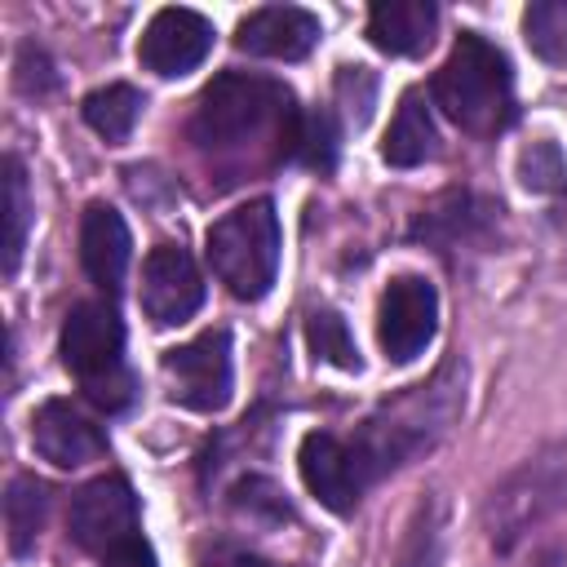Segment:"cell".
I'll return each mask as SVG.
<instances>
[{
  "label": "cell",
  "mask_w": 567,
  "mask_h": 567,
  "mask_svg": "<svg viewBox=\"0 0 567 567\" xmlns=\"http://www.w3.org/2000/svg\"><path fill=\"white\" fill-rule=\"evenodd\" d=\"M297 124H301V111L284 80L252 75V71H221L195 102L190 142L208 155H226V151L248 146L261 133H275L288 159Z\"/></svg>",
  "instance_id": "6da1fadb"
},
{
  "label": "cell",
  "mask_w": 567,
  "mask_h": 567,
  "mask_svg": "<svg viewBox=\"0 0 567 567\" xmlns=\"http://www.w3.org/2000/svg\"><path fill=\"white\" fill-rule=\"evenodd\" d=\"M434 106L474 137H496L514 124V71L505 49H496L478 31H461L447 62L430 80Z\"/></svg>",
  "instance_id": "7a4b0ae2"
},
{
  "label": "cell",
  "mask_w": 567,
  "mask_h": 567,
  "mask_svg": "<svg viewBox=\"0 0 567 567\" xmlns=\"http://www.w3.org/2000/svg\"><path fill=\"white\" fill-rule=\"evenodd\" d=\"M456 390L461 385H452V368H443L430 385H412L399 403H385L381 412H372L359 425V434L350 443L363 456L372 483L381 474L399 470L408 456L425 452L447 430V421L456 416Z\"/></svg>",
  "instance_id": "3957f363"
},
{
  "label": "cell",
  "mask_w": 567,
  "mask_h": 567,
  "mask_svg": "<svg viewBox=\"0 0 567 567\" xmlns=\"http://www.w3.org/2000/svg\"><path fill=\"white\" fill-rule=\"evenodd\" d=\"M204 257L239 301H261L279 275V213L270 199H248L221 213L204 235Z\"/></svg>",
  "instance_id": "277c9868"
},
{
  "label": "cell",
  "mask_w": 567,
  "mask_h": 567,
  "mask_svg": "<svg viewBox=\"0 0 567 567\" xmlns=\"http://www.w3.org/2000/svg\"><path fill=\"white\" fill-rule=\"evenodd\" d=\"M164 381L168 399L190 412H221L235 390V359H230V332L208 328L186 346L164 350Z\"/></svg>",
  "instance_id": "5b68a950"
},
{
  "label": "cell",
  "mask_w": 567,
  "mask_h": 567,
  "mask_svg": "<svg viewBox=\"0 0 567 567\" xmlns=\"http://www.w3.org/2000/svg\"><path fill=\"white\" fill-rule=\"evenodd\" d=\"M66 532H71V540H75L84 554H97V558L111 554V549H120L124 540L142 536V532H137V496H133L128 478L102 474V478L84 483V487L71 496Z\"/></svg>",
  "instance_id": "8992f818"
},
{
  "label": "cell",
  "mask_w": 567,
  "mask_h": 567,
  "mask_svg": "<svg viewBox=\"0 0 567 567\" xmlns=\"http://www.w3.org/2000/svg\"><path fill=\"white\" fill-rule=\"evenodd\" d=\"M439 332V292L425 275H394L377 306V341L390 363H412Z\"/></svg>",
  "instance_id": "52a82bcc"
},
{
  "label": "cell",
  "mask_w": 567,
  "mask_h": 567,
  "mask_svg": "<svg viewBox=\"0 0 567 567\" xmlns=\"http://www.w3.org/2000/svg\"><path fill=\"white\" fill-rule=\"evenodd\" d=\"M62 363L80 385H97L124 372V323L106 301H80L62 319Z\"/></svg>",
  "instance_id": "ba28073f"
},
{
  "label": "cell",
  "mask_w": 567,
  "mask_h": 567,
  "mask_svg": "<svg viewBox=\"0 0 567 567\" xmlns=\"http://www.w3.org/2000/svg\"><path fill=\"white\" fill-rule=\"evenodd\" d=\"M297 465H301V478H306L310 496L332 514H350L359 505V496L368 492V483H372V474H368L363 456L354 452V443L337 439L328 430H310L301 439Z\"/></svg>",
  "instance_id": "9c48e42d"
},
{
  "label": "cell",
  "mask_w": 567,
  "mask_h": 567,
  "mask_svg": "<svg viewBox=\"0 0 567 567\" xmlns=\"http://www.w3.org/2000/svg\"><path fill=\"white\" fill-rule=\"evenodd\" d=\"M204 306V275L182 244H155L142 261V315L155 328L186 323Z\"/></svg>",
  "instance_id": "30bf717a"
},
{
  "label": "cell",
  "mask_w": 567,
  "mask_h": 567,
  "mask_svg": "<svg viewBox=\"0 0 567 567\" xmlns=\"http://www.w3.org/2000/svg\"><path fill=\"white\" fill-rule=\"evenodd\" d=\"M213 35H217V31H213V22H208L204 13L168 4V9H159V13L146 22L142 40H137V62H142L151 75H159V80L190 75V71L213 53Z\"/></svg>",
  "instance_id": "8fae6325"
},
{
  "label": "cell",
  "mask_w": 567,
  "mask_h": 567,
  "mask_svg": "<svg viewBox=\"0 0 567 567\" xmlns=\"http://www.w3.org/2000/svg\"><path fill=\"white\" fill-rule=\"evenodd\" d=\"M31 447L58 470H80L106 456V430L71 399H44L31 416Z\"/></svg>",
  "instance_id": "7c38bea8"
},
{
  "label": "cell",
  "mask_w": 567,
  "mask_h": 567,
  "mask_svg": "<svg viewBox=\"0 0 567 567\" xmlns=\"http://www.w3.org/2000/svg\"><path fill=\"white\" fill-rule=\"evenodd\" d=\"M558 501H563V478L554 474V465L545 456L540 461H527L518 474H509L505 487L492 492V509H487L496 549H509V540L523 536V527L536 523Z\"/></svg>",
  "instance_id": "4fadbf2b"
},
{
  "label": "cell",
  "mask_w": 567,
  "mask_h": 567,
  "mask_svg": "<svg viewBox=\"0 0 567 567\" xmlns=\"http://www.w3.org/2000/svg\"><path fill=\"white\" fill-rule=\"evenodd\" d=\"M319 35H323V27L310 9H301V4H261L239 22L235 44L252 58L297 62L319 44Z\"/></svg>",
  "instance_id": "5bb4252c"
},
{
  "label": "cell",
  "mask_w": 567,
  "mask_h": 567,
  "mask_svg": "<svg viewBox=\"0 0 567 567\" xmlns=\"http://www.w3.org/2000/svg\"><path fill=\"white\" fill-rule=\"evenodd\" d=\"M128 261H133V235H128L124 217L111 204H89L84 217H80V266H84V275L106 297H115L124 288Z\"/></svg>",
  "instance_id": "9a60e30c"
},
{
  "label": "cell",
  "mask_w": 567,
  "mask_h": 567,
  "mask_svg": "<svg viewBox=\"0 0 567 567\" xmlns=\"http://www.w3.org/2000/svg\"><path fill=\"white\" fill-rule=\"evenodd\" d=\"M496 213H501V208H496L492 199H478V195H470V190H447L439 204H430V208L416 217L412 235L425 239V244H434L439 252H452V248H461V244L483 239L487 226L496 221Z\"/></svg>",
  "instance_id": "2e32d148"
},
{
  "label": "cell",
  "mask_w": 567,
  "mask_h": 567,
  "mask_svg": "<svg viewBox=\"0 0 567 567\" xmlns=\"http://www.w3.org/2000/svg\"><path fill=\"white\" fill-rule=\"evenodd\" d=\"M439 9L430 0H381L368 9V40L390 58H412L430 49Z\"/></svg>",
  "instance_id": "e0dca14e"
},
{
  "label": "cell",
  "mask_w": 567,
  "mask_h": 567,
  "mask_svg": "<svg viewBox=\"0 0 567 567\" xmlns=\"http://www.w3.org/2000/svg\"><path fill=\"white\" fill-rule=\"evenodd\" d=\"M439 155V128H434V115L421 97V89H408L399 97V111L385 128V142H381V159L394 164V168H416L425 159Z\"/></svg>",
  "instance_id": "ac0fdd59"
},
{
  "label": "cell",
  "mask_w": 567,
  "mask_h": 567,
  "mask_svg": "<svg viewBox=\"0 0 567 567\" xmlns=\"http://www.w3.org/2000/svg\"><path fill=\"white\" fill-rule=\"evenodd\" d=\"M49 514V487L35 474H13L4 487V545L13 558H27L40 540Z\"/></svg>",
  "instance_id": "d6986e66"
},
{
  "label": "cell",
  "mask_w": 567,
  "mask_h": 567,
  "mask_svg": "<svg viewBox=\"0 0 567 567\" xmlns=\"http://www.w3.org/2000/svg\"><path fill=\"white\" fill-rule=\"evenodd\" d=\"M142 106H146V97H142L133 84H120V80H115V84L93 89V93L80 102V115H84V124H89L97 137H106V142H124V137L133 133Z\"/></svg>",
  "instance_id": "ffe728a7"
},
{
  "label": "cell",
  "mask_w": 567,
  "mask_h": 567,
  "mask_svg": "<svg viewBox=\"0 0 567 567\" xmlns=\"http://www.w3.org/2000/svg\"><path fill=\"white\" fill-rule=\"evenodd\" d=\"M337 151H341V128H337V115L328 106H315V111H301V124H297V137H292V155L297 164L315 168V173H332L337 168Z\"/></svg>",
  "instance_id": "44dd1931"
},
{
  "label": "cell",
  "mask_w": 567,
  "mask_h": 567,
  "mask_svg": "<svg viewBox=\"0 0 567 567\" xmlns=\"http://www.w3.org/2000/svg\"><path fill=\"white\" fill-rule=\"evenodd\" d=\"M523 40L527 49L549 62L567 66V0H536L523 9Z\"/></svg>",
  "instance_id": "7402d4cb"
},
{
  "label": "cell",
  "mask_w": 567,
  "mask_h": 567,
  "mask_svg": "<svg viewBox=\"0 0 567 567\" xmlns=\"http://www.w3.org/2000/svg\"><path fill=\"white\" fill-rule=\"evenodd\" d=\"M27 226H31V190H27V173H22V159L9 155V159H4V275H13L18 261H22Z\"/></svg>",
  "instance_id": "603a6c76"
},
{
  "label": "cell",
  "mask_w": 567,
  "mask_h": 567,
  "mask_svg": "<svg viewBox=\"0 0 567 567\" xmlns=\"http://www.w3.org/2000/svg\"><path fill=\"white\" fill-rule=\"evenodd\" d=\"M306 341H310L315 359H323V363H332V368H341V372H359V368H363L359 346H354L346 319H341L337 310H328V306L306 315Z\"/></svg>",
  "instance_id": "cb8c5ba5"
},
{
  "label": "cell",
  "mask_w": 567,
  "mask_h": 567,
  "mask_svg": "<svg viewBox=\"0 0 567 567\" xmlns=\"http://www.w3.org/2000/svg\"><path fill=\"white\" fill-rule=\"evenodd\" d=\"M518 177H523V186L536 190V195L563 190V186H567V159H563L558 142H549V137L532 142V146L518 155Z\"/></svg>",
  "instance_id": "d4e9b609"
},
{
  "label": "cell",
  "mask_w": 567,
  "mask_h": 567,
  "mask_svg": "<svg viewBox=\"0 0 567 567\" xmlns=\"http://www.w3.org/2000/svg\"><path fill=\"white\" fill-rule=\"evenodd\" d=\"M230 505H235L239 514L266 518V523H279V518L292 514L288 501H284V492H279L270 478H261V474H244V478L230 487Z\"/></svg>",
  "instance_id": "484cf974"
},
{
  "label": "cell",
  "mask_w": 567,
  "mask_h": 567,
  "mask_svg": "<svg viewBox=\"0 0 567 567\" xmlns=\"http://www.w3.org/2000/svg\"><path fill=\"white\" fill-rule=\"evenodd\" d=\"M443 554H439V509L434 501H425L408 527V540L399 549V567H439Z\"/></svg>",
  "instance_id": "4316f807"
},
{
  "label": "cell",
  "mask_w": 567,
  "mask_h": 567,
  "mask_svg": "<svg viewBox=\"0 0 567 567\" xmlns=\"http://www.w3.org/2000/svg\"><path fill=\"white\" fill-rule=\"evenodd\" d=\"M337 93H341V102H346L350 124L363 128L368 115H372V102H377V75H372L368 66H341V71H337Z\"/></svg>",
  "instance_id": "83f0119b"
},
{
  "label": "cell",
  "mask_w": 567,
  "mask_h": 567,
  "mask_svg": "<svg viewBox=\"0 0 567 567\" xmlns=\"http://www.w3.org/2000/svg\"><path fill=\"white\" fill-rule=\"evenodd\" d=\"M102 567H159V563H155L151 540H146V536H133V540H124L120 549L102 554Z\"/></svg>",
  "instance_id": "f1b7e54d"
},
{
  "label": "cell",
  "mask_w": 567,
  "mask_h": 567,
  "mask_svg": "<svg viewBox=\"0 0 567 567\" xmlns=\"http://www.w3.org/2000/svg\"><path fill=\"white\" fill-rule=\"evenodd\" d=\"M204 567H266L257 554H248V549H239V545H213L208 554H204Z\"/></svg>",
  "instance_id": "f546056e"
}]
</instances>
